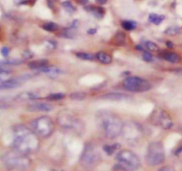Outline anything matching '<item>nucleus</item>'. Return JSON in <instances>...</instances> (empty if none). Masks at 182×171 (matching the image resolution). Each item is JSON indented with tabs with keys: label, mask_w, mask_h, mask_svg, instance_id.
Returning a JSON list of instances; mask_svg holds the SVG:
<instances>
[{
	"label": "nucleus",
	"mask_w": 182,
	"mask_h": 171,
	"mask_svg": "<svg viewBox=\"0 0 182 171\" xmlns=\"http://www.w3.org/2000/svg\"><path fill=\"white\" fill-rule=\"evenodd\" d=\"M38 137L29 127L22 124L16 125L13 129L12 148L26 155L36 152L40 146Z\"/></svg>",
	"instance_id": "obj_1"
},
{
	"label": "nucleus",
	"mask_w": 182,
	"mask_h": 171,
	"mask_svg": "<svg viewBox=\"0 0 182 171\" xmlns=\"http://www.w3.org/2000/svg\"><path fill=\"white\" fill-rule=\"evenodd\" d=\"M98 127L109 139L117 138L122 133L124 123L117 114L109 111H101L96 115Z\"/></svg>",
	"instance_id": "obj_2"
},
{
	"label": "nucleus",
	"mask_w": 182,
	"mask_h": 171,
	"mask_svg": "<svg viewBox=\"0 0 182 171\" xmlns=\"http://www.w3.org/2000/svg\"><path fill=\"white\" fill-rule=\"evenodd\" d=\"M2 161L5 167L11 170H26L31 164L28 155L15 150L6 152L2 156Z\"/></svg>",
	"instance_id": "obj_3"
},
{
	"label": "nucleus",
	"mask_w": 182,
	"mask_h": 171,
	"mask_svg": "<svg viewBox=\"0 0 182 171\" xmlns=\"http://www.w3.org/2000/svg\"><path fill=\"white\" fill-rule=\"evenodd\" d=\"M165 160V152L163 145L161 142L155 141L147 146L146 154V162L147 165L155 167L163 163Z\"/></svg>",
	"instance_id": "obj_4"
},
{
	"label": "nucleus",
	"mask_w": 182,
	"mask_h": 171,
	"mask_svg": "<svg viewBox=\"0 0 182 171\" xmlns=\"http://www.w3.org/2000/svg\"><path fill=\"white\" fill-rule=\"evenodd\" d=\"M31 130L39 137L46 138L54 131V123L52 119L47 116L36 118L30 123Z\"/></svg>",
	"instance_id": "obj_5"
},
{
	"label": "nucleus",
	"mask_w": 182,
	"mask_h": 171,
	"mask_svg": "<svg viewBox=\"0 0 182 171\" xmlns=\"http://www.w3.org/2000/svg\"><path fill=\"white\" fill-rule=\"evenodd\" d=\"M101 160V155L93 143H88L85 145L80 157V163L83 167L91 169L96 167Z\"/></svg>",
	"instance_id": "obj_6"
},
{
	"label": "nucleus",
	"mask_w": 182,
	"mask_h": 171,
	"mask_svg": "<svg viewBox=\"0 0 182 171\" xmlns=\"http://www.w3.org/2000/svg\"><path fill=\"white\" fill-rule=\"evenodd\" d=\"M57 124L63 129H77L82 123L75 115V113L68 109L61 110L57 115Z\"/></svg>",
	"instance_id": "obj_7"
},
{
	"label": "nucleus",
	"mask_w": 182,
	"mask_h": 171,
	"mask_svg": "<svg viewBox=\"0 0 182 171\" xmlns=\"http://www.w3.org/2000/svg\"><path fill=\"white\" fill-rule=\"evenodd\" d=\"M116 159L118 162L124 165L131 171L137 170L140 167V160L138 155L129 150H122L118 152Z\"/></svg>",
	"instance_id": "obj_8"
},
{
	"label": "nucleus",
	"mask_w": 182,
	"mask_h": 171,
	"mask_svg": "<svg viewBox=\"0 0 182 171\" xmlns=\"http://www.w3.org/2000/svg\"><path fill=\"white\" fill-rule=\"evenodd\" d=\"M122 86L124 89L129 92H146L151 88V86L146 79H143L139 77L131 76L125 78L123 82Z\"/></svg>",
	"instance_id": "obj_9"
},
{
	"label": "nucleus",
	"mask_w": 182,
	"mask_h": 171,
	"mask_svg": "<svg viewBox=\"0 0 182 171\" xmlns=\"http://www.w3.org/2000/svg\"><path fill=\"white\" fill-rule=\"evenodd\" d=\"M150 120L155 126H160L164 130L171 129L173 126V121L170 114L161 108H155L154 110L150 117Z\"/></svg>",
	"instance_id": "obj_10"
},
{
	"label": "nucleus",
	"mask_w": 182,
	"mask_h": 171,
	"mask_svg": "<svg viewBox=\"0 0 182 171\" xmlns=\"http://www.w3.org/2000/svg\"><path fill=\"white\" fill-rule=\"evenodd\" d=\"M122 133L129 141H136L143 134V128L137 122L131 121L124 124Z\"/></svg>",
	"instance_id": "obj_11"
},
{
	"label": "nucleus",
	"mask_w": 182,
	"mask_h": 171,
	"mask_svg": "<svg viewBox=\"0 0 182 171\" xmlns=\"http://www.w3.org/2000/svg\"><path fill=\"white\" fill-rule=\"evenodd\" d=\"M52 109V105L45 103H34L27 106V111L31 112H49Z\"/></svg>",
	"instance_id": "obj_12"
},
{
	"label": "nucleus",
	"mask_w": 182,
	"mask_h": 171,
	"mask_svg": "<svg viewBox=\"0 0 182 171\" xmlns=\"http://www.w3.org/2000/svg\"><path fill=\"white\" fill-rule=\"evenodd\" d=\"M159 58L163 60H165L169 62H172V63H179L180 61H181V58L180 56L176 53L174 52H168V51H163L159 53Z\"/></svg>",
	"instance_id": "obj_13"
},
{
	"label": "nucleus",
	"mask_w": 182,
	"mask_h": 171,
	"mask_svg": "<svg viewBox=\"0 0 182 171\" xmlns=\"http://www.w3.org/2000/svg\"><path fill=\"white\" fill-rule=\"evenodd\" d=\"M39 98V95L32 91H24L20 94H18L14 99L19 102H25V101H30V100H36Z\"/></svg>",
	"instance_id": "obj_14"
},
{
	"label": "nucleus",
	"mask_w": 182,
	"mask_h": 171,
	"mask_svg": "<svg viewBox=\"0 0 182 171\" xmlns=\"http://www.w3.org/2000/svg\"><path fill=\"white\" fill-rule=\"evenodd\" d=\"M101 98L110 100V101H123V100L130 99V96L124 94H120V93H109V94L103 95Z\"/></svg>",
	"instance_id": "obj_15"
},
{
	"label": "nucleus",
	"mask_w": 182,
	"mask_h": 171,
	"mask_svg": "<svg viewBox=\"0 0 182 171\" xmlns=\"http://www.w3.org/2000/svg\"><path fill=\"white\" fill-rule=\"evenodd\" d=\"M37 71L43 72V73L48 75V76H50V77H56V76H58V75L63 74V71H62L60 69H59V68L56 67H50V66H46V67L42 68V69L38 70Z\"/></svg>",
	"instance_id": "obj_16"
},
{
	"label": "nucleus",
	"mask_w": 182,
	"mask_h": 171,
	"mask_svg": "<svg viewBox=\"0 0 182 171\" xmlns=\"http://www.w3.org/2000/svg\"><path fill=\"white\" fill-rule=\"evenodd\" d=\"M48 66V61L46 59H39L36 60V61H32V62H29V64H28V67L31 70H36V71H38L42 68L46 67Z\"/></svg>",
	"instance_id": "obj_17"
},
{
	"label": "nucleus",
	"mask_w": 182,
	"mask_h": 171,
	"mask_svg": "<svg viewBox=\"0 0 182 171\" xmlns=\"http://www.w3.org/2000/svg\"><path fill=\"white\" fill-rule=\"evenodd\" d=\"M111 43L113 45H117V46H121L124 45L126 43V36L124 32H117V34L113 37Z\"/></svg>",
	"instance_id": "obj_18"
},
{
	"label": "nucleus",
	"mask_w": 182,
	"mask_h": 171,
	"mask_svg": "<svg viewBox=\"0 0 182 171\" xmlns=\"http://www.w3.org/2000/svg\"><path fill=\"white\" fill-rule=\"evenodd\" d=\"M95 56H96V59L103 64H109L112 62L111 55L105 52H98Z\"/></svg>",
	"instance_id": "obj_19"
},
{
	"label": "nucleus",
	"mask_w": 182,
	"mask_h": 171,
	"mask_svg": "<svg viewBox=\"0 0 182 171\" xmlns=\"http://www.w3.org/2000/svg\"><path fill=\"white\" fill-rule=\"evenodd\" d=\"M86 10L88 12H90L91 14H93L98 19H101L102 17L104 16V15H105V10H104V8L102 7L89 6V7H86Z\"/></svg>",
	"instance_id": "obj_20"
},
{
	"label": "nucleus",
	"mask_w": 182,
	"mask_h": 171,
	"mask_svg": "<svg viewBox=\"0 0 182 171\" xmlns=\"http://www.w3.org/2000/svg\"><path fill=\"white\" fill-rule=\"evenodd\" d=\"M25 62V59H19V58H10V59L2 60L1 64H6V65H20Z\"/></svg>",
	"instance_id": "obj_21"
},
{
	"label": "nucleus",
	"mask_w": 182,
	"mask_h": 171,
	"mask_svg": "<svg viewBox=\"0 0 182 171\" xmlns=\"http://www.w3.org/2000/svg\"><path fill=\"white\" fill-rule=\"evenodd\" d=\"M120 148V144L119 143H113V144H105L103 146L104 152L108 154V155H112L117 149Z\"/></svg>",
	"instance_id": "obj_22"
},
{
	"label": "nucleus",
	"mask_w": 182,
	"mask_h": 171,
	"mask_svg": "<svg viewBox=\"0 0 182 171\" xmlns=\"http://www.w3.org/2000/svg\"><path fill=\"white\" fill-rule=\"evenodd\" d=\"M164 20L163 15H159L156 14H150L148 16V21L155 25H159Z\"/></svg>",
	"instance_id": "obj_23"
},
{
	"label": "nucleus",
	"mask_w": 182,
	"mask_h": 171,
	"mask_svg": "<svg viewBox=\"0 0 182 171\" xmlns=\"http://www.w3.org/2000/svg\"><path fill=\"white\" fill-rule=\"evenodd\" d=\"M76 56L80 60H84V61H93L96 56H94L93 53H89L80 52L77 53Z\"/></svg>",
	"instance_id": "obj_24"
},
{
	"label": "nucleus",
	"mask_w": 182,
	"mask_h": 171,
	"mask_svg": "<svg viewBox=\"0 0 182 171\" xmlns=\"http://www.w3.org/2000/svg\"><path fill=\"white\" fill-rule=\"evenodd\" d=\"M76 31L73 28H70V29H66V30H62V32L60 34V36L62 37H65V38H75L76 37Z\"/></svg>",
	"instance_id": "obj_25"
},
{
	"label": "nucleus",
	"mask_w": 182,
	"mask_h": 171,
	"mask_svg": "<svg viewBox=\"0 0 182 171\" xmlns=\"http://www.w3.org/2000/svg\"><path fill=\"white\" fill-rule=\"evenodd\" d=\"M42 28L44 30H46V31L53 32V31H56V30H58L59 26L58 24H56V23H52V22H49V23H45L44 24H43L42 25Z\"/></svg>",
	"instance_id": "obj_26"
},
{
	"label": "nucleus",
	"mask_w": 182,
	"mask_h": 171,
	"mask_svg": "<svg viewBox=\"0 0 182 171\" xmlns=\"http://www.w3.org/2000/svg\"><path fill=\"white\" fill-rule=\"evenodd\" d=\"M61 6L65 9L66 12L68 14H69V15H72V14H74L76 12V7L73 6L72 3L69 2V1H64V2H62Z\"/></svg>",
	"instance_id": "obj_27"
},
{
	"label": "nucleus",
	"mask_w": 182,
	"mask_h": 171,
	"mask_svg": "<svg viewBox=\"0 0 182 171\" xmlns=\"http://www.w3.org/2000/svg\"><path fill=\"white\" fill-rule=\"evenodd\" d=\"M144 46H145L146 49L149 52H157L159 50L158 45H156L155 43L152 42V41H146Z\"/></svg>",
	"instance_id": "obj_28"
},
{
	"label": "nucleus",
	"mask_w": 182,
	"mask_h": 171,
	"mask_svg": "<svg viewBox=\"0 0 182 171\" xmlns=\"http://www.w3.org/2000/svg\"><path fill=\"white\" fill-rule=\"evenodd\" d=\"M122 27L125 30H132L136 29L137 23L132 21H124L122 22Z\"/></svg>",
	"instance_id": "obj_29"
},
{
	"label": "nucleus",
	"mask_w": 182,
	"mask_h": 171,
	"mask_svg": "<svg viewBox=\"0 0 182 171\" xmlns=\"http://www.w3.org/2000/svg\"><path fill=\"white\" fill-rule=\"evenodd\" d=\"M86 97V95L83 92H75L70 95V98L75 101H83Z\"/></svg>",
	"instance_id": "obj_30"
},
{
	"label": "nucleus",
	"mask_w": 182,
	"mask_h": 171,
	"mask_svg": "<svg viewBox=\"0 0 182 171\" xmlns=\"http://www.w3.org/2000/svg\"><path fill=\"white\" fill-rule=\"evenodd\" d=\"M164 33L170 36H174V35H177L178 33H180V28L178 26H171L165 30Z\"/></svg>",
	"instance_id": "obj_31"
},
{
	"label": "nucleus",
	"mask_w": 182,
	"mask_h": 171,
	"mask_svg": "<svg viewBox=\"0 0 182 171\" xmlns=\"http://www.w3.org/2000/svg\"><path fill=\"white\" fill-rule=\"evenodd\" d=\"M65 97V94L63 93H54V94H50L48 96L46 97V99L48 100H60V99H63Z\"/></svg>",
	"instance_id": "obj_32"
},
{
	"label": "nucleus",
	"mask_w": 182,
	"mask_h": 171,
	"mask_svg": "<svg viewBox=\"0 0 182 171\" xmlns=\"http://www.w3.org/2000/svg\"><path fill=\"white\" fill-rule=\"evenodd\" d=\"M112 171H129V169L123 165L122 163L118 162V163L115 164L112 168Z\"/></svg>",
	"instance_id": "obj_33"
},
{
	"label": "nucleus",
	"mask_w": 182,
	"mask_h": 171,
	"mask_svg": "<svg viewBox=\"0 0 182 171\" xmlns=\"http://www.w3.org/2000/svg\"><path fill=\"white\" fill-rule=\"evenodd\" d=\"M142 57H143V60L146 62H153V56L148 51H143L142 52Z\"/></svg>",
	"instance_id": "obj_34"
},
{
	"label": "nucleus",
	"mask_w": 182,
	"mask_h": 171,
	"mask_svg": "<svg viewBox=\"0 0 182 171\" xmlns=\"http://www.w3.org/2000/svg\"><path fill=\"white\" fill-rule=\"evenodd\" d=\"M9 51H10L9 47H7V46H4V47H2V49H1V53H2V55H3L4 57H7L8 54H9Z\"/></svg>",
	"instance_id": "obj_35"
},
{
	"label": "nucleus",
	"mask_w": 182,
	"mask_h": 171,
	"mask_svg": "<svg viewBox=\"0 0 182 171\" xmlns=\"http://www.w3.org/2000/svg\"><path fill=\"white\" fill-rule=\"evenodd\" d=\"M157 171H175V169L172 166H164V167H162Z\"/></svg>",
	"instance_id": "obj_36"
},
{
	"label": "nucleus",
	"mask_w": 182,
	"mask_h": 171,
	"mask_svg": "<svg viewBox=\"0 0 182 171\" xmlns=\"http://www.w3.org/2000/svg\"><path fill=\"white\" fill-rule=\"evenodd\" d=\"M29 2V0H14V3L16 4V5H18V6L28 4Z\"/></svg>",
	"instance_id": "obj_37"
},
{
	"label": "nucleus",
	"mask_w": 182,
	"mask_h": 171,
	"mask_svg": "<svg viewBox=\"0 0 182 171\" xmlns=\"http://www.w3.org/2000/svg\"><path fill=\"white\" fill-rule=\"evenodd\" d=\"M23 56H24V59L25 60L29 59V58H31V57L33 56V54L29 52V51H27V52L23 53Z\"/></svg>",
	"instance_id": "obj_38"
},
{
	"label": "nucleus",
	"mask_w": 182,
	"mask_h": 171,
	"mask_svg": "<svg viewBox=\"0 0 182 171\" xmlns=\"http://www.w3.org/2000/svg\"><path fill=\"white\" fill-rule=\"evenodd\" d=\"M95 1H96V3L99 4V5H105V4L107 3L108 0H95Z\"/></svg>",
	"instance_id": "obj_39"
},
{
	"label": "nucleus",
	"mask_w": 182,
	"mask_h": 171,
	"mask_svg": "<svg viewBox=\"0 0 182 171\" xmlns=\"http://www.w3.org/2000/svg\"><path fill=\"white\" fill-rule=\"evenodd\" d=\"M181 152H182V145L180 146V147H179V148H178L177 150H176V151H175L174 154H175V155H179V154H180V153Z\"/></svg>",
	"instance_id": "obj_40"
},
{
	"label": "nucleus",
	"mask_w": 182,
	"mask_h": 171,
	"mask_svg": "<svg viewBox=\"0 0 182 171\" xmlns=\"http://www.w3.org/2000/svg\"><path fill=\"white\" fill-rule=\"evenodd\" d=\"M166 45H167L168 47H170V48H172V47H173V43L171 42V41H167V42H166Z\"/></svg>",
	"instance_id": "obj_41"
},
{
	"label": "nucleus",
	"mask_w": 182,
	"mask_h": 171,
	"mask_svg": "<svg viewBox=\"0 0 182 171\" xmlns=\"http://www.w3.org/2000/svg\"><path fill=\"white\" fill-rule=\"evenodd\" d=\"M89 0H77V2H79L82 5H86Z\"/></svg>",
	"instance_id": "obj_42"
},
{
	"label": "nucleus",
	"mask_w": 182,
	"mask_h": 171,
	"mask_svg": "<svg viewBox=\"0 0 182 171\" xmlns=\"http://www.w3.org/2000/svg\"><path fill=\"white\" fill-rule=\"evenodd\" d=\"M87 32L89 34H94L96 33V29H90V30H88Z\"/></svg>",
	"instance_id": "obj_43"
}]
</instances>
